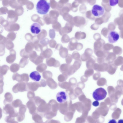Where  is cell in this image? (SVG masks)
Returning <instances> with one entry per match:
<instances>
[{"mask_svg":"<svg viewBox=\"0 0 123 123\" xmlns=\"http://www.w3.org/2000/svg\"><path fill=\"white\" fill-rule=\"evenodd\" d=\"M118 123H123V120L122 119L119 120Z\"/></svg>","mask_w":123,"mask_h":123,"instance_id":"obj_40","label":"cell"},{"mask_svg":"<svg viewBox=\"0 0 123 123\" xmlns=\"http://www.w3.org/2000/svg\"><path fill=\"white\" fill-rule=\"evenodd\" d=\"M30 78L36 82H39L41 79V77L40 74L37 71H34L31 72L30 75Z\"/></svg>","mask_w":123,"mask_h":123,"instance_id":"obj_12","label":"cell"},{"mask_svg":"<svg viewBox=\"0 0 123 123\" xmlns=\"http://www.w3.org/2000/svg\"><path fill=\"white\" fill-rule=\"evenodd\" d=\"M20 54L21 57L24 58L28 59L29 57V54L26 53L23 51H22L20 52Z\"/></svg>","mask_w":123,"mask_h":123,"instance_id":"obj_32","label":"cell"},{"mask_svg":"<svg viewBox=\"0 0 123 123\" xmlns=\"http://www.w3.org/2000/svg\"><path fill=\"white\" fill-rule=\"evenodd\" d=\"M5 99L9 101H11L12 100L13 97L11 94L10 93H6L5 95Z\"/></svg>","mask_w":123,"mask_h":123,"instance_id":"obj_31","label":"cell"},{"mask_svg":"<svg viewBox=\"0 0 123 123\" xmlns=\"http://www.w3.org/2000/svg\"><path fill=\"white\" fill-rule=\"evenodd\" d=\"M12 79L14 81L15 80L19 82H23L21 75L18 73H14L13 75Z\"/></svg>","mask_w":123,"mask_h":123,"instance_id":"obj_23","label":"cell"},{"mask_svg":"<svg viewBox=\"0 0 123 123\" xmlns=\"http://www.w3.org/2000/svg\"><path fill=\"white\" fill-rule=\"evenodd\" d=\"M28 97L30 100H33L35 97V95L34 91H29L27 93Z\"/></svg>","mask_w":123,"mask_h":123,"instance_id":"obj_28","label":"cell"},{"mask_svg":"<svg viewBox=\"0 0 123 123\" xmlns=\"http://www.w3.org/2000/svg\"><path fill=\"white\" fill-rule=\"evenodd\" d=\"M46 123H61L59 121L54 119H49L45 122Z\"/></svg>","mask_w":123,"mask_h":123,"instance_id":"obj_34","label":"cell"},{"mask_svg":"<svg viewBox=\"0 0 123 123\" xmlns=\"http://www.w3.org/2000/svg\"><path fill=\"white\" fill-rule=\"evenodd\" d=\"M52 51L50 52H46L42 53L40 55V56L42 57L44 59H48L52 55Z\"/></svg>","mask_w":123,"mask_h":123,"instance_id":"obj_26","label":"cell"},{"mask_svg":"<svg viewBox=\"0 0 123 123\" xmlns=\"http://www.w3.org/2000/svg\"><path fill=\"white\" fill-rule=\"evenodd\" d=\"M12 90L13 92L15 93L19 92L29 91L27 83L20 82L17 83L13 86Z\"/></svg>","mask_w":123,"mask_h":123,"instance_id":"obj_3","label":"cell"},{"mask_svg":"<svg viewBox=\"0 0 123 123\" xmlns=\"http://www.w3.org/2000/svg\"><path fill=\"white\" fill-rule=\"evenodd\" d=\"M38 55L35 52L31 53L29 55L30 59V61L33 63L35 60L36 58Z\"/></svg>","mask_w":123,"mask_h":123,"instance_id":"obj_27","label":"cell"},{"mask_svg":"<svg viewBox=\"0 0 123 123\" xmlns=\"http://www.w3.org/2000/svg\"><path fill=\"white\" fill-rule=\"evenodd\" d=\"M43 76L44 78L45 79L52 78L53 76V74L50 71H45L43 73Z\"/></svg>","mask_w":123,"mask_h":123,"instance_id":"obj_22","label":"cell"},{"mask_svg":"<svg viewBox=\"0 0 123 123\" xmlns=\"http://www.w3.org/2000/svg\"><path fill=\"white\" fill-rule=\"evenodd\" d=\"M99 103L98 101H96L92 103V105L93 106L97 107L99 106Z\"/></svg>","mask_w":123,"mask_h":123,"instance_id":"obj_37","label":"cell"},{"mask_svg":"<svg viewBox=\"0 0 123 123\" xmlns=\"http://www.w3.org/2000/svg\"><path fill=\"white\" fill-rule=\"evenodd\" d=\"M46 82L47 85L52 89H55L58 87L57 83L52 78L47 79Z\"/></svg>","mask_w":123,"mask_h":123,"instance_id":"obj_14","label":"cell"},{"mask_svg":"<svg viewBox=\"0 0 123 123\" xmlns=\"http://www.w3.org/2000/svg\"><path fill=\"white\" fill-rule=\"evenodd\" d=\"M9 69V67L7 65H4L2 66L0 69V74L3 75L6 74Z\"/></svg>","mask_w":123,"mask_h":123,"instance_id":"obj_19","label":"cell"},{"mask_svg":"<svg viewBox=\"0 0 123 123\" xmlns=\"http://www.w3.org/2000/svg\"><path fill=\"white\" fill-rule=\"evenodd\" d=\"M23 82H28L29 80V78L28 75L27 74L23 73L21 75Z\"/></svg>","mask_w":123,"mask_h":123,"instance_id":"obj_29","label":"cell"},{"mask_svg":"<svg viewBox=\"0 0 123 123\" xmlns=\"http://www.w3.org/2000/svg\"><path fill=\"white\" fill-rule=\"evenodd\" d=\"M1 67V66H0V69Z\"/></svg>","mask_w":123,"mask_h":123,"instance_id":"obj_41","label":"cell"},{"mask_svg":"<svg viewBox=\"0 0 123 123\" xmlns=\"http://www.w3.org/2000/svg\"><path fill=\"white\" fill-rule=\"evenodd\" d=\"M43 117L42 115L36 113L32 115V118L36 123H42Z\"/></svg>","mask_w":123,"mask_h":123,"instance_id":"obj_15","label":"cell"},{"mask_svg":"<svg viewBox=\"0 0 123 123\" xmlns=\"http://www.w3.org/2000/svg\"><path fill=\"white\" fill-rule=\"evenodd\" d=\"M56 97L57 100L58 102L60 103H63L67 101L68 96L66 92L62 91L57 93Z\"/></svg>","mask_w":123,"mask_h":123,"instance_id":"obj_6","label":"cell"},{"mask_svg":"<svg viewBox=\"0 0 123 123\" xmlns=\"http://www.w3.org/2000/svg\"><path fill=\"white\" fill-rule=\"evenodd\" d=\"M51 107L50 111L57 113L59 110V104L54 100H52L49 102Z\"/></svg>","mask_w":123,"mask_h":123,"instance_id":"obj_10","label":"cell"},{"mask_svg":"<svg viewBox=\"0 0 123 123\" xmlns=\"http://www.w3.org/2000/svg\"><path fill=\"white\" fill-rule=\"evenodd\" d=\"M108 123H117L116 121L114 119H112L110 120Z\"/></svg>","mask_w":123,"mask_h":123,"instance_id":"obj_39","label":"cell"},{"mask_svg":"<svg viewBox=\"0 0 123 123\" xmlns=\"http://www.w3.org/2000/svg\"><path fill=\"white\" fill-rule=\"evenodd\" d=\"M119 34L115 31H111L108 33V39L110 43H113L116 42L119 39Z\"/></svg>","mask_w":123,"mask_h":123,"instance_id":"obj_5","label":"cell"},{"mask_svg":"<svg viewBox=\"0 0 123 123\" xmlns=\"http://www.w3.org/2000/svg\"><path fill=\"white\" fill-rule=\"evenodd\" d=\"M46 63L47 65L49 67H54L57 68L59 67L60 65L59 61L53 58L47 59Z\"/></svg>","mask_w":123,"mask_h":123,"instance_id":"obj_7","label":"cell"},{"mask_svg":"<svg viewBox=\"0 0 123 123\" xmlns=\"http://www.w3.org/2000/svg\"><path fill=\"white\" fill-rule=\"evenodd\" d=\"M68 78L67 75L63 73L59 75L58 77V81L60 82H62L65 81Z\"/></svg>","mask_w":123,"mask_h":123,"instance_id":"obj_24","label":"cell"},{"mask_svg":"<svg viewBox=\"0 0 123 123\" xmlns=\"http://www.w3.org/2000/svg\"><path fill=\"white\" fill-rule=\"evenodd\" d=\"M50 3L44 0H40L36 5V8L37 12L41 15L46 14L50 9Z\"/></svg>","mask_w":123,"mask_h":123,"instance_id":"obj_1","label":"cell"},{"mask_svg":"<svg viewBox=\"0 0 123 123\" xmlns=\"http://www.w3.org/2000/svg\"><path fill=\"white\" fill-rule=\"evenodd\" d=\"M29 62L28 59L23 58L21 59L19 63L20 67L21 68H23Z\"/></svg>","mask_w":123,"mask_h":123,"instance_id":"obj_21","label":"cell"},{"mask_svg":"<svg viewBox=\"0 0 123 123\" xmlns=\"http://www.w3.org/2000/svg\"><path fill=\"white\" fill-rule=\"evenodd\" d=\"M10 55L7 56L6 58L7 62L9 64L13 63L16 59V53L15 51L12 50L10 52Z\"/></svg>","mask_w":123,"mask_h":123,"instance_id":"obj_13","label":"cell"},{"mask_svg":"<svg viewBox=\"0 0 123 123\" xmlns=\"http://www.w3.org/2000/svg\"><path fill=\"white\" fill-rule=\"evenodd\" d=\"M68 83L66 82H63L59 83V86L61 88L64 89H66L68 88L67 86Z\"/></svg>","mask_w":123,"mask_h":123,"instance_id":"obj_30","label":"cell"},{"mask_svg":"<svg viewBox=\"0 0 123 123\" xmlns=\"http://www.w3.org/2000/svg\"><path fill=\"white\" fill-rule=\"evenodd\" d=\"M118 3V0H111L109 1V3L111 6H113L117 5Z\"/></svg>","mask_w":123,"mask_h":123,"instance_id":"obj_33","label":"cell"},{"mask_svg":"<svg viewBox=\"0 0 123 123\" xmlns=\"http://www.w3.org/2000/svg\"><path fill=\"white\" fill-rule=\"evenodd\" d=\"M47 68L46 65L44 63L40 64L36 67V70L38 72L42 73Z\"/></svg>","mask_w":123,"mask_h":123,"instance_id":"obj_18","label":"cell"},{"mask_svg":"<svg viewBox=\"0 0 123 123\" xmlns=\"http://www.w3.org/2000/svg\"><path fill=\"white\" fill-rule=\"evenodd\" d=\"M29 91H36L39 87H41L39 83L30 82L27 83Z\"/></svg>","mask_w":123,"mask_h":123,"instance_id":"obj_11","label":"cell"},{"mask_svg":"<svg viewBox=\"0 0 123 123\" xmlns=\"http://www.w3.org/2000/svg\"><path fill=\"white\" fill-rule=\"evenodd\" d=\"M57 113H55L51 111L48 112L44 114V117L46 118L51 119L54 117H55Z\"/></svg>","mask_w":123,"mask_h":123,"instance_id":"obj_17","label":"cell"},{"mask_svg":"<svg viewBox=\"0 0 123 123\" xmlns=\"http://www.w3.org/2000/svg\"><path fill=\"white\" fill-rule=\"evenodd\" d=\"M19 65L16 63H14L10 66V71L14 73L17 72L20 69Z\"/></svg>","mask_w":123,"mask_h":123,"instance_id":"obj_20","label":"cell"},{"mask_svg":"<svg viewBox=\"0 0 123 123\" xmlns=\"http://www.w3.org/2000/svg\"><path fill=\"white\" fill-rule=\"evenodd\" d=\"M27 106L28 108L30 113L33 115L36 113L37 108L33 100H30L27 103Z\"/></svg>","mask_w":123,"mask_h":123,"instance_id":"obj_8","label":"cell"},{"mask_svg":"<svg viewBox=\"0 0 123 123\" xmlns=\"http://www.w3.org/2000/svg\"><path fill=\"white\" fill-rule=\"evenodd\" d=\"M67 102L59 104V112L63 115L66 114L67 111Z\"/></svg>","mask_w":123,"mask_h":123,"instance_id":"obj_16","label":"cell"},{"mask_svg":"<svg viewBox=\"0 0 123 123\" xmlns=\"http://www.w3.org/2000/svg\"><path fill=\"white\" fill-rule=\"evenodd\" d=\"M30 29L33 34L35 35H37L41 32V25L38 23H34L31 26Z\"/></svg>","mask_w":123,"mask_h":123,"instance_id":"obj_9","label":"cell"},{"mask_svg":"<svg viewBox=\"0 0 123 123\" xmlns=\"http://www.w3.org/2000/svg\"><path fill=\"white\" fill-rule=\"evenodd\" d=\"M39 83L41 87H45L47 85L46 82L45 80L43 79Z\"/></svg>","mask_w":123,"mask_h":123,"instance_id":"obj_35","label":"cell"},{"mask_svg":"<svg viewBox=\"0 0 123 123\" xmlns=\"http://www.w3.org/2000/svg\"><path fill=\"white\" fill-rule=\"evenodd\" d=\"M4 77L3 75L0 74V84H4Z\"/></svg>","mask_w":123,"mask_h":123,"instance_id":"obj_38","label":"cell"},{"mask_svg":"<svg viewBox=\"0 0 123 123\" xmlns=\"http://www.w3.org/2000/svg\"><path fill=\"white\" fill-rule=\"evenodd\" d=\"M44 59L41 56H38L33 63L36 65H38L43 62Z\"/></svg>","mask_w":123,"mask_h":123,"instance_id":"obj_25","label":"cell"},{"mask_svg":"<svg viewBox=\"0 0 123 123\" xmlns=\"http://www.w3.org/2000/svg\"></svg>","mask_w":123,"mask_h":123,"instance_id":"obj_42","label":"cell"},{"mask_svg":"<svg viewBox=\"0 0 123 123\" xmlns=\"http://www.w3.org/2000/svg\"><path fill=\"white\" fill-rule=\"evenodd\" d=\"M105 12V10L104 8L98 5H94L91 10L92 14L96 17H99L103 16Z\"/></svg>","mask_w":123,"mask_h":123,"instance_id":"obj_4","label":"cell"},{"mask_svg":"<svg viewBox=\"0 0 123 123\" xmlns=\"http://www.w3.org/2000/svg\"><path fill=\"white\" fill-rule=\"evenodd\" d=\"M4 83L0 84V94H2L3 92V86Z\"/></svg>","mask_w":123,"mask_h":123,"instance_id":"obj_36","label":"cell"},{"mask_svg":"<svg viewBox=\"0 0 123 123\" xmlns=\"http://www.w3.org/2000/svg\"><path fill=\"white\" fill-rule=\"evenodd\" d=\"M107 94V93L105 89L100 88L97 89L93 92V96L96 101H100L104 99Z\"/></svg>","mask_w":123,"mask_h":123,"instance_id":"obj_2","label":"cell"}]
</instances>
